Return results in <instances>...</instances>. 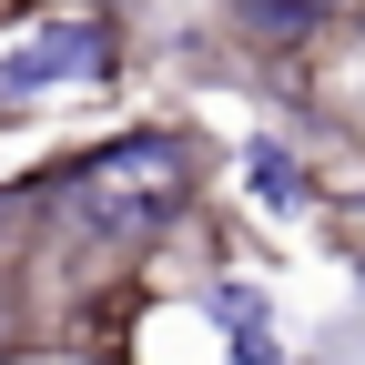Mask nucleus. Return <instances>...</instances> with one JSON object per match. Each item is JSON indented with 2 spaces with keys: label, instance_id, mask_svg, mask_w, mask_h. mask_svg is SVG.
Wrapping results in <instances>:
<instances>
[{
  "label": "nucleus",
  "instance_id": "obj_3",
  "mask_svg": "<svg viewBox=\"0 0 365 365\" xmlns=\"http://www.w3.org/2000/svg\"><path fill=\"white\" fill-rule=\"evenodd\" d=\"M213 314L234 325V365H274V325H264V294L254 284H213Z\"/></svg>",
  "mask_w": 365,
  "mask_h": 365
},
{
  "label": "nucleus",
  "instance_id": "obj_1",
  "mask_svg": "<svg viewBox=\"0 0 365 365\" xmlns=\"http://www.w3.org/2000/svg\"><path fill=\"white\" fill-rule=\"evenodd\" d=\"M173 213H182V153L163 132L102 143L91 163L51 173V234H71V244H153Z\"/></svg>",
  "mask_w": 365,
  "mask_h": 365
},
{
  "label": "nucleus",
  "instance_id": "obj_2",
  "mask_svg": "<svg viewBox=\"0 0 365 365\" xmlns=\"http://www.w3.org/2000/svg\"><path fill=\"white\" fill-rule=\"evenodd\" d=\"M112 71V21L102 11H31L0 41V102H41L51 81H102Z\"/></svg>",
  "mask_w": 365,
  "mask_h": 365
},
{
  "label": "nucleus",
  "instance_id": "obj_4",
  "mask_svg": "<svg viewBox=\"0 0 365 365\" xmlns=\"http://www.w3.org/2000/svg\"><path fill=\"white\" fill-rule=\"evenodd\" d=\"M244 21L264 41H294V31H314V0H244Z\"/></svg>",
  "mask_w": 365,
  "mask_h": 365
},
{
  "label": "nucleus",
  "instance_id": "obj_5",
  "mask_svg": "<svg viewBox=\"0 0 365 365\" xmlns=\"http://www.w3.org/2000/svg\"><path fill=\"white\" fill-rule=\"evenodd\" d=\"M254 193H264V203H294V193H304L294 163H284V143H254Z\"/></svg>",
  "mask_w": 365,
  "mask_h": 365
}]
</instances>
